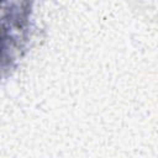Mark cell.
Returning <instances> with one entry per match:
<instances>
[{
    "mask_svg": "<svg viewBox=\"0 0 158 158\" xmlns=\"http://www.w3.org/2000/svg\"><path fill=\"white\" fill-rule=\"evenodd\" d=\"M0 1H1V0H0Z\"/></svg>",
    "mask_w": 158,
    "mask_h": 158,
    "instance_id": "cell-1",
    "label": "cell"
}]
</instances>
